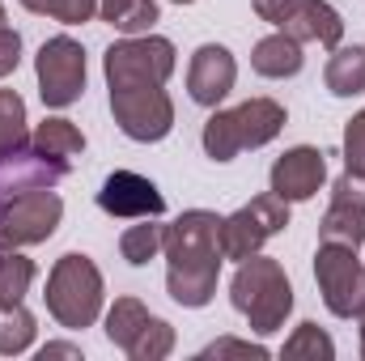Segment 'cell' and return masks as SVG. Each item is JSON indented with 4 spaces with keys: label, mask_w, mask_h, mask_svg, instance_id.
Listing matches in <instances>:
<instances>
[{
    "label": "cell",
    "mask_w": 365,
    "mask_h": 361,
    "mask_svg": "<svg viewBox=\"0 0 365 361\" xmlns=\"http://www.w3.org/2000/svg\"><path fill=\"white\" fill-rule=\"evenodd\" d=\"M166 293L187 306L200 310L217 298V276L225 264L221 251V217L208 208H187L166 225Z\"/></svg>",
    "instance_id": "cell-1"
},
{
    "label": "cell",
    "mask_w": 365,
    "mask_h": 361,
    "mask_svg": "<svg viewBox=\"0 0 365 361\" xmlns=\"http://www.w3.org/2000/svg\"><path fill=\"white\" fill-rule=\"evenodd\" d=\"M230 302L255 336L280 332L284 319L293 315V285L284 276V264L259 251L238 260V272L230 276Z\"/></svg>",
    "instance_id": "cell-2"
},
{
    "label": "cell",
    "mask_w": 365,
    "mask_h": 361,
    "mask_svg": "<svg viewBox=\"0 0 365 361\" xmlns=\"http://www.w3.org/2000/svg\"><path fill=\"white\" fill-rule=\"evenodd\" d=\"M284 106L276 98H247L230 111H212L204 119V153L212 162H234L242 149H264L284 128Z\"/></svg>",
    "instance_id": "cell-3"
},
{
    "label": "cell",
    "mask_w": 365,
    "mask_h": 361,
    "mask_svg": "<svg viewBox=\"0 0 365 361\" xmlns=\"http://www.w3.org/2000/svg\"><path fill=\"white\" fill-rule=\"evenodd\" d=\"M102 298H106V285H102V272L90 255L81 251H68L60 255L51 272H47V315L64 327V332H81L93 327L98 315H102Z\"/></svg>",
    "instance_id": "cell-4"
},
{
    "label": "cell",
    "mask_w": 365,
    "mask_h": 361,
    "mask_svg": "<svg viewBox=\"0 0 365 361\" xmlns=\"http://www.w3.org/2000/svg\"><path fill=\"white\" fill-rule=\"evenodd\" d=\"M179 64V51L170 39L162 34H123L106 47L102 56V73H106V90H123V86H166L170 73Z\"/></svg>",
    "instance_id": "cell-5"
},
{
    "label": "cell",
    "mask_w": 365,
    "mask_h": 361,
    "mask_svg": "<svg viewBox=\"0 0 365 361\" xmlns=\"http://www.w3.org/2000/svg\"><path fill=\"white\" fill-rule=\"evenodd\" d=\"M64 200L51 187H26L0 204V251H21L47 243L60 230Z\"/></svg>",
    "instance_id": "cell-6"
},
{
    "label": "cell",
    "mask_w": 365,
    "mask_h": 361,
    "mask_svg": "<svg viewBox=\"0 0 365 361\" xmlns=\"http://www.w3.org/2000/svg\"><path fill=\"white\" fill-rule=\"evenodd\" d=\"M110 115L119 132L136 145H158L175 128V102L166 86H123L110 90Z\"/></svg>",
    "instance_id": "cell-7"
},
{
    "label": "cell",
    "mask_w": 365,
    "mask_h": 361,
    "mask_svg": "<svg viewBox=\"0 0 365 361\" xmlns=\"http://www.w3.org/2000/svg\"><path fill=\"white\" fill-rule=\"evenodd\" d=\"M34 77H38L43 106H51V111L73 106L86 93V47L68 34L47 39L34 56Z\"/></svg>",
    "instance_id": "cell-8"
},
{
    "label": "cell",
    "mask_w": 365,
    "mask_h": 361,
    "mask_svg": "<svg viewBox=\"0 0 365 361\" xmlns=\"http://www.w3.org/2000/svg\"><path fill=\"white\" fill-rule=\"evenodd\" d=\"M280 230H289V200H280L276 191H264L251 204L221 217V251L225 260H247Z\"/></svg>",
    "instance_id": "cell-9"
},
{
    "label": "cell",
    "mask_w": 365,
    "mask_h": 361,
    "mask_svg": "<svg viewBox=\"0 0 365 361\" xmlns=\"http://www.w3.org/2000/svg\"><path fill=\"white\" fill-rule=\"evenodd\" d=\"M314 280L319 298L336 319H353L365 302V264L357 260V247L340 243H319L314 251Z\"/></svg>",
    "instance_id": "cell-10"
},
{
    "label": "cell",
    "mask_w": 365,
    "mask_h": 361,
    "mask_svg": "<svg viewBox=\"0 0 365 361\" xmlns=\"http://www.w3.org/2000/svg\"><path fill=\"white\" fill-rule=\"evenodd\" d=\"M323 183H327V158H323V149H314V145H293V149H284L272 162L268 191H276V195L289 200V204H302V200H314Z\"/></svg>",
    "instance_id": "cell-11"
},
{
    "label": "cell",
    "mask_w": 365,
    "mask_h": 361,
    "mask_svg": "<svg viewBox=\"0 0 365 361\" xmlns=\"http://www.w3.org/2000/svg\"><path fill=\"white\" fill-rule=\"evenodd\" d=\"M98 208L106 217H162L166 213V195L158 191V183L136 175V171H110L98 187Z\"/></svg>",
    "instance_id": "cell-12"
},
{
    "label": "cell",
    "mask_w": 365,
    "mask_h": 361,
    "mask_svg": "<svg viewBox=\"0 0 365 361\" xmlns=\"http://www.w3.org/2000/svg\"><path fill=\"white\" fill-rule=\"evenodd\" d=\"M234 81H238V60H234L230 47L204 43V47L191 51V64H187V93H191L195 106H212V111H217V102L234 90Z\"/></svg>",
    "instance_id": "cell-13"
},
{
    "label": "cell",
    "mask_w": 365,
    "mask_h": 361,
    "mask_svg": "<svg viewBox=\"0 0 365 361\" xmlns=\"http://www.w3.org/2000/svg\"><path fill=\"white\" fill-rule=\"evenodd\" d=\"M276 30H284L297 43H319V47H340L344 39V17L327 0H302Z\"/></svg>",
    "instance_id": "cell-14"
},
{
    "label": "cell",
    "mask_w": 365,
    "mask_h": 361,
    "mask_svg": "<svg viewBox=\"0 0 365 361\" xmlns=\"http://www.w3.org/2000/svg\"><path fill=\"white\" fill-rule=\"evenodd\" d=\"M302 64H306L302 43H297V39H289L284 30H276V34H268V39H259V43H255V51H251V68H255L259 77H268V81L297 77V73H302Z\"/></svg>",
    "instance_id": "cell-15"
},
{
    "label": "cell",
    "mask_w": 365,
    "mask_h": 361,
    "mask_svg": "<svg viewBox=\"0 0 365 361\" xmlns=\"http://www.w3.org/2000/svg\"><path fill=\"white\" fill-rule=\"evenodd\" d=\"M323 86L331 98H357L365 93V47H331V60L323 68Z\"/></svg>",
    "instance_id": "cell-16"
},
{
    "label": "cell",
    "mask_w": 365,
    "mask_h": 361,
    "mask_svg": "<svg viewBox=\"0 0 365 361\" xmlns=\"http://www.w3.org/2000/svg\"><path fill=\"white\" fill-rule=\"evenodd\" d=\"M30 145H34L38 153H47V158H64V162H73L77 153H86V132H81L73 119L51 115V119H43V123L30 132Z\"/></svg>",
    "instance_id": "cell-17"
},
{
    "label": "cell",
    "mask_w": 365,
    "mask_h": 361,
    "mask_svg": "<svg viewBox=\"0 0 365 361\" xmlns=\"http://www.w3.org/2000/svg\"><path fill=\"white\" fill-rule=\"evenodd\" d=\"M162 243H166V225L158 217H136V225H128L119 234V255L132 264V268H145L149 260L162 255Z\"/></svg>",
    "instance_id": "cell-18"
},
{
    "label": "cell",
    "mask_w": 365,
    "mask_h": 361,
    "mask_svg": "<svg viewBox=\"0 0 365 361\" xmlns=\"http://www.w3.org/2000/svg\"><path fill=\"white\" fill-rule=\"evenodd\" d=\"M98 21L119 34H149L158 21V0H98Z\"/></svg>",
    "instance_id": "cell-19"
},
{
    "label": "cell",
    "mask_w": 365,
    "mask_h": 361,
    "mask_svg": "<svg viewBox=\"0 0 365 361\" xmlns=\"http://www.w3.org/2000/svg\"><path fill=\"white\" fill-rule=\"evenodd\" d=\"M149 319H153V315H149V306H145L140 298H115V306L106 310V340L128 353L132 340L145 332Z\"/></svg>",
    "instance_id": "cell-20"
},
{
    "label": "cell",
    "mask_w": 365,
    "mask_h": 361,
    "mask_svg": "<svg viewBox=\"0 0 365 361\" xmlns=\"http://www.w3.org/2000/svg\"><path fill=\"white\" fill-rule=\"evenodd\" d=\"M319 243H340V247H361L365 243V208L353 204H336L323 213L319 221Z\"/></svg>",
    "instance_id": "cell-21"
},
{
    "label": "cell",
    "mask_w": 365,
    "mask_h": 361,
    "mask_svg": "<svg viewBox=\"0 0 365 361\" xmlns=\"http://www.w3.org/2000/svg\"><path fill=\"white\" fill-rule=\"evenodd\" d=\"M34 315L17 302V306H0V357H17L34 345Z\"/></svg>",
    "instance_id": "cell-22"
},
{
    "label": "cell",
    "mask_w": 365,
    "mask_h": 361,
    "mask_svg": "<svg viewBox=\"0 0 365 361\" xmlns=\"http://www.w3.org/2000/svg\"><path fill=\"white\" fill-rule=\"evenodd\" d=\"M21 145H30L26 132V102L17 90H0V158L17 153Z\"/></svg>",
    "instance_id": "cell-23"
},
{
    "label": "cell",
    "mask_w": 365,
    "mask_h": 361,
    "mask_svg": "<svg viewBox=\"0 0 365 361\" xmlns=\"http://www.w3.org/2000/svg\"><path fill=\"white\" fill-rule=\"evenodd\" d=\"M34 285V260L21 251H0V306H17Z\"/></svg>",
    "instance_id": "cell-24"
},
{
    "label": "cell",
    "mask_w": 365,
    "mask_h": 361,
    "mask_svg": "<svg viewBox=\"0 0 365 361\" xmlns=\"http://www.w3.org/2000/svg\"><path fill=\"white\" fill-rule=\"evenodd\" d=\"M280 357H310V361H331L336 357V340L319 327V323H297L293 336L284 340Z\"/></svg>",
    "instance_id": "cell-25"
},
{
    "label": "cell",
    "mask_w": 365,
    "mask_h": 361,
    "mask_svg": "<svg viewBox=\"0 0 365 361\" xmlns=\"http://www.w3.org/2000/svg\"><path fill=\"white\" fill-rule=\"evenodd\" d=\"M175 353V327L166 323V319H149L145 323V332L132 340V349H128V357L132 361H162V357H170Z\"/></svg>",
    "instance_id": "cell-26"
},
{
    "label": "cell",
    "mask_w": 365,
    "mask_h": 361,
    "mask_svg": "<svg viewBox=\"0 0 365 361\" xmlns=\"http://www.w3.org/2000/svg\"><path fill=\"white\" fill-rule=\"evenodd\" d=\"M21 9L38 13V17H51L60 26H86L98 17V0H21Z\"/></svg>",
    "instance_id": "cell-27"
},
{
    "label": "cell",
    "mask_w": 365,
    "mask_h": 361,
    "mask_svg": "<svg viewBox=\"0 0 365 361\" xmlns=\"http://www.w3.org/2000/svg\"><path fill=\"white\" fill-rule=\"evenodd\" d=\"M344 171L365 175V106L344 123Z\"/></svg>",
    "instance_id": "cell-28"
},
{
    "label": "cell",
    "mask_w": 365,
    "mask_h": 361,
    "mask_svg": "<svg viewBox=\"0 0 365 361\" xmlns=\"http://www.w3.org/2000/svg\"><path fill=\"white\" fill-rule=\"evenodd\" d=\"M268 357V349L264 345H251V340H234V336H221V340H212L208 349H200V361L208 357Z\"/></svg>",
    "instance_id": "cell-29"
},
{
    "label": "cell",
    "mask_w": 365,
    "mask_h": 361,
    "mask_svg": "<svg viewBox=\"0 0 365 361\" xmlns=\"http://www.w3.org/2000/svg\"><path fill=\"white\" fill-rule=\"evenodd\" d=\"M331 200H336V204L365 208V175H357V171H344L340 179L331 183Z\"/></svg>",
    "instance_id": "cell-30"
},
{
    "label": "cell",
    "mask_w": 365,
    "mask_h": 361,
    "mask_svg": "<svg viewBox=\"0 0 365 361\" xmlns=\"http://www.w3.org/2000/svg\"><path fill=\"white\" fill-rule=\"evenodd\" d=\"M17 64H21V34L13 26H4L0 30V77H9Z\"/></svg>",
    "instance_id": "cell-31"
},
{
    "label": "cell",
    "mask_w": 365,
    "mask_h": 361,
    "mask_svg": "<svg viewBox=\"0 0 365 361\" xmlns=\"http://www.w3.org/2000/svg\"><path fill=\"white\" fill-rule=\"evenodd\" d=\"M297 4H302V0H251V9H255L264 21H272V26H280Z\"/></svg>",
    "instance_id": "cell-32"
},
{
    "label": "cell",
    "mask_w": 365,
    "mask_h": 361,
    "mask_svg": "<svg viewBox=\"0 0 365 361\" xmlns=\"http://www.w3.org/2000/svg\"><path fill=\"white\" fill-rule=\"evenodd\" d=\"M38 357L47 361V357H81V349L77 345H43L38 349Z\"/></svg>",
    "instance_id": "cell-33"
},
{
    "label": "cell",
    "mask_w": 365,
    "mask_h": 361,
    "mask_svg": "<svg viewBox=\"0 0 365 361\" xmlns=\"http://www.w3.org/2000/svg\"><path fill=\"white\" fill-rule=\"evenodd\" d=\"M353 319H357V340H361V357H365V302L357 306V315H353Z\"/></svg>",
    "instance_id": "cell-34"
},
{
    "label": "cell",
    "mask_w": 365,
    "mask_h": 361,
    "mask_svg": "<svg viewBox=\"0 0 365 361\" xmlns=\"http://www.w3.org/2000/svg\"><path fill=\"white\" fill-rule=\"evenodd\" d=\"M4 26H9V13H4V4H0V30H4Z\"/></svg>",
    "instance_id": "cell-35"
},
{
    "label": "cell",
    "mask_w": 365,
    "mask_h": 361,
    "mask_svg": "<svg viewBox=\"0 0 365 361\" xmlns=\"http://www.w3.org/2000/svg\"><path fill=\"white\" fill-rule=\"evenodd\" d=\"M175 4H195V0H175Z\"/></svg>",
    "instance_id": "cell-36"
}]
</instances>
